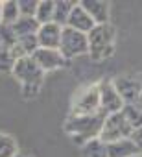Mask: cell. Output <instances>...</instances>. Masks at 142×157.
<instances>
[{"instance_id": "6da1fadb", "label": "cell", "mask_w": 142, "mask_h": 157, "mask_svg": "<svg viewBox=\"0 0 142 157\" xmlns=\"http://www.w3.org/2000/svg\"><path fill=\"white\" fill-rule=\"evenodd\" d=\"M103 120H105V115H102V113H96V115H68L63 128H65V133L76 144L85 146L87 142L100 139Z\"/></svg>"}, {"instance_id": "7a4b0ae2", "label": "cell", "mask_w": 142, "mask_h": 157, "mask_svg": "<svg viewBox=\"0 0 142 157\" xmlns=\"http://www.w3.org/2000/svg\"><path fill=\"white\" fill-rule=\"evenodd\" d=\"M11 74L21 83V91H22L24 98L32 100L33 96L39 94V91L43 87V80H44V72L37 67L33 57H21V59H17L15 65H13Z\"/></svg>"}, {"instance_id": "3957f363", "label": "cell", "mask_w": 142, "mask_h": 157, "mask_svg": "<svg viewBox=\"0 0 142 157\" xmlns=\"http://www.w3.org/2000/svg\"><path fill=\"white\" fill-rule=\"evenodd\" d=\"M87 37H89V56L94 61H103V59H107L114 54L116 30L111 22L94 26L87 33Z\"/></svg>"}, {"instance_id": "277c9868", "label": "cell", "mask_w": 142, "mask_h": 157, "mask_svg": "<svg viewBox=\"0 0 142 157\" xmlns=\"http://www.w3.org/2000/svg\"><path fill=\"white\" fill-rule=\"evenodd\" d=\"M59 52L65 56L66 61L89 54V37H87V33H81L78 30H72V28L65 26L63 35H61Z\"/></svg>"}, {"instance_id": "5b68a950", "label": "cell", "mask_w": 142, "mask_h": 157, "mask_svg": "<svg viewBox=\"0 0 142 157\" xmlns=\"http://www.w3.org/2000/svg\"><path fill=\"white\" fill-rule=\"evenodd\" d=\"M133 128L129 126V122L125 120V117L122 113H114V115H107L103 120V128L100 133V140L103 144H111L122 139H131L133 135Z\"/></svg>"}, {"instance_id": "8992f818", "label": "cell", "mask_w": 142, "mask_h": 157, "mask_svg": "<svg viewBox=\"0 0 142 157\" xmlns=\"http://www.w3.org/2000/svg\"><path fill=\"white\" fill-rule=\"evenodd\" d=\"M100 113V91L98 83L83 89L70 105V115H96Z\"/></svg>"}, {"instance_id": "52a82bcc", "label": "cell", "mask_w": 142, "mask_h": 157, "mask_svg": "<svg viewBox=\"0 0 142 157\" xmlns=\"http://www.w3.org/2000/svg\"><path fill=\"white\" fill-rule=\"evenodd\" d=\"M98 91H100V113L102 115L107 117V115H114L122 111L125 104L120 98L113 80H102L98 83Z\"/></svg>"}, {"instance_id": "ba28073f", "label": "cell", "mask_w": 142, "mask_h": 157, "mask_svg": "<svg viewBox=\"0 0 142 157\" xmlns=\"http://www.w3.org/2000/svg\"><path fill=\"white\" fill-rule=\"evenodd\" d=\"M124 104H136L142 94V82L135 76H116L113 80Z\"/></svg>"}, {"instance_id": "9c48e42d", "label": "cell", "mask_w": 142, "mask_h": 157, "mask_svg": "<svg viewBox=\"0 0 142 157\" xmlns=\"http://www.w3.org/2000/svg\"><path fill=\"white\" fill-rule=\"evenodd\" d=\"M32 57H33V61L37 63V67L43 72L59 70V68H63L68 63L59 50H52V48H39Z\"/></svg>"}, {"instance_id": "30bf717a", "label": "cell", "mask_w": 142, "mask_h": 157, "mask_svg": "<svg viewBox=\"0 0 142 157\" xmlns=\"http://www.w3.org/2000/svg\"><path fill=\"white\" fill-rule=\"evenodd\" d=\"M61 35H63V28L55 22L50 24H43L37 32V39H39V46L41 48H52V50H59L61 44Z\"/></svg>"}, {"instance_id": "8fae6325", "label": "cell", "mask_w": 142, "mask_h": 157, "mask_svg": "<svg viewBox=\"0 0 142 157\" xmlns=\"http://www.w3.org/2000/svg\"><path fill=\"white\" fill-rule=\"evenodd\" d=\"M87 13L91 15V19L94 21V24H109L111 19V4L105 2V0H83L80 2Z\"/></svg>"}, {"instance_id": "7c38bea8", "label": "cell", "mask_w": 142, "mask_h": 157, "mask_svg": "<svg viewBox=\"0 0 142 157\" xmlns=\"http://www.w3.org/2000/svg\"><path fill=\"white\" fill-rule=\"evenodd\" d=\"M66 26L72 28V30H78V32H81V33H89L96 24H94V21L91 19V15L87 13V10H85L80 2H76L72 13H70V17H68Z\"/></svg>"}, {"instance_id": "4fadbf2b", "label": "cell", "mask_w": 142, "mask_h": 157, "mask_svg": "<svg viewBox=\"0 0 142 157\" xmlns=\"http://www.w3.org/2000/svg\"><path fill=\"white\" fill-rule=\"evenodd\" d=\"M105 146H107V157H135V155H140L133 139H122V140H116V142H111V144H105Z\"/></svg>"}, {"instance_id": "5bb4252c", "label": "cell", "mask_w": 142, "mask_h": 157, "mask_svg": "<svg viewBox=\"0 0 142 157\" xmlns=\"http://www.w3.org/2000/svg\"><path fill=\"white\" fill-rule=\"evenodd\" d=\"M11 28L17 37H24V35H35L41 28V24L37 22L35 17H21Z\"/></svg>"}, {"instance_id": "9a60e30c", "label": "cell", "mask_w": 142, "mask_h": 157, "mask_svg": "<svg viewBox=\"0 0 142 157\" xmlns=\"http://www.w3.org/2000/svg\"><path fill=\"white\" fill-rule=\"evenodd\" d=\"M76 2H70V0H55V11H54V22L59 24L61 28L66 26L68 17L72 13Z\"/></svg>"}, {"instance_id": "2e32d148", "label": "cell", "mask_w": 142, "mask_h": 157, "mask_svg": "<svg viewBox=\"0 0 142 157\" xmlns=\"http://www.w3.org/2000/svg\"><path fill=\"white\" fill-rule=\"evenodd\" d=\"M54 11H55V0H39L37 13H35L37 22L41 26L54 22Z\"/></svg>"}, {"instance_id": "e0dca14e", "label": "cell", "mask_w": 142, "mask_h": 157, "mask_svg": "<svg viewBox=\"0 0 142 157\" xmlns=\"http://www.w3.org/2000/svg\"><path fill=\"white\" fill-rule=\"evenodd\" d=\"M21 19V10L17 0H4L2 2V24L13 26Z\"/></svg>"}, {"instance_id": "ac0fdd59", "label": "cell", "mask_w": 142, "mask_h": 157, "mask_svg": "<svg viewBox=\"0 0 142 157\" xmlns=\"http://www.w3.org/2000/svg\"><path fill=\"white\" fill-rule=\"evenodd\" d=\"M120 113L125 117V120L129 122V126H131L133 129L142 128V111L136 107V104H125Z\"/></svg>"}, {"instance_id": "d6986e66", "label": "cell", "mask_w": 142, "mask_h": 157, "mask_svg": "<svg viewBox=\"0 0 142 157\" xmlns=\"http://www.w3.org/2000/svg\"><path fill=\"white\" fill-rule=\"evenodd\" d=\"M81 157H107V146L100 139H94L81 146Z\"/></svg>"}, {"instance_id": "ffe728a7", "label": "cell", "mask_w": 142, "mask_h": 157, "mask_svg": "<svg viewBox=\"0 0 142 157\" xmlns=\"http://www.w3.org/2000/svg\"><path fill=\"white\" fill-rule=\"evenodd\" d=\"M17 153H19L17 140L8 133H0V157H15Z\"/></svg>"}, {"instance_id": "44dd1931", "label": "cell", "mask_w": 142, "mask_h": 157, "mask_svg": "<svg viewBox=\"0 0 142 157\" xmlns=\"http://www.w3.org/2000/svg\"><path fill=\"white\" fill-rule=\"evenodd\" d=\"M17 41H19V37L15 35V32H13L11 26L0 24V43H2V48L11 50V48L17 44Z\"/></svg>"}, {"instance_id": "7402d4cb", "label": "cell", "mask_w": 142, "mask_h": 157, "mask_svg": "<svg viewBox=\"0 0 142 157\" xmlns=\"http://www.w3.org/2000/svg\"><path fill=\"white\" fill-rule=\"evenodd\" d=\"M15 61H17V59L13 57L11 50H8V48H0V72H11Z\"/></svg>"}, {"instance_id": "603a6c76", "label": "cell", "mask_w": 142, "mask_h": 157, "mask_svg": "<svg viewBox=\"0 0 142 157\" xmlns=\"http://www.w3.org/2000/svg\"><path fill=\"white\" fill-rule=\"evenodd\" d=\"M37 6H39V0H19L21 17H35Z\"/></svg>"}, {"instance_id": "cb8c5ba5", "label": "cell", "mask_w": 142, "mask_h": 157, "mask_svg": "<svg viewBox=\"0 0 142 157\" xmlns=\"http://www.w3.org/2000/svg\"><path fill=\"white\" fill-rule=\"evenodd\" d=\"M131 139H133V142L136 144V148H138V153L142 155V128L135 129V131H133V135H131Z\"/></svg>"}, {"instance_id": "d4e9b609", "label": "cell", "mask_w": 142, "mask_h": 157, "mask_svg": "<svg viewBox=\"0 0 142 157\" xmlns=\"http://www.w3.org/2000/svg\"><path fill=\"white\" fill-rule=\"evenodd\" d=\"M136 107H138V109H140V111H142V94H140V98H138V100H136Z\"/></svg>"}, {"instance_id": "484cf974", "label": "cell", "mask_w": 142, "mask_h": 157, "mask_svg": "<svg viewBox=\"0 0 142 157\" xmlns=\"http://www.w3.org/2000/svg\"><path fill=\"white\" fill-rule=\"evenodd\" d=\"M0 24H2V2H0Z\"/></svg>"}, {"instance_id": "4316f807", "label": "cell", "mask_w": 142, "mask_h": 157, "mask_svg": "<svg viewBox=\"0 0 142 157\" xmlns=\"http://www.w3.org/2000/svg\"><path fill=\"white\" fill-rule=\"evenodd\" d=\"M15 157H28V155H22V153H17Z\"/></svg>"}, {"instance_id": "83f0119b", "label": "cell", "mask_w": 142, "mask_h": 157, "mask_svg": "<svg viewBox=\"0 0 142 157\" xmlns=\"http://www.w3.org/2000/svg\"><path fill=\"white\" fill-rule=\"evenodd\" d=\"M135 157H142V155H135Z\"/></svg>"}, {"instance_id": "f1b7e54d", "label": "cell", "mask_w": 142, "mask_h": 157, "mask_svg": "<svg viewBox=\"0 0 142 157\" xmlns=\"http://www.w3.org/2000/svg\"><path fill=\"white\" fill-rule=\"evenodd\" d=\"M0 48H2V43H0Z\"/></svg>"}]
</instances>
